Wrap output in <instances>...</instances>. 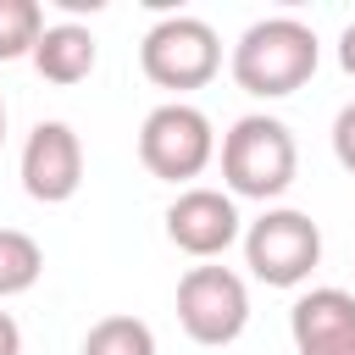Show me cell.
Here are the masks:
<instances>
[{
  "instance_id": "6da1fadb",
  "label": "cell",
  "mask_w": 355,
  "mask_h": 355,
  "mask_svg": "<svg viewBox=\"0 0 355 355\" xmlns=\"http://www.w3.org/2000/svg\"><path fill=\"white\" fill-rule=\"evenodd\" d=\"M316 61H322V44L311 33V22L300 17H261L239 33L227 67H233V83L255 100H283L294 89H305L316 78Z\"/></svg>"
},
{
  "instance_id": "7a4b0ae2",
  "label": "cell",
  "mask_w": 355,
  "mask_h": 355,
  "mask_svg": "<svg viewBox=\"0 0 355 355\" xmlns=\"http://www.w3.org/2000/svg\"><path fill=\"white\" fill-rule=\"evenodd\" d=\"M300 172V144L288 122L250 111L222 133V183L233 200H277Z\"/></svg>"
},
{
  "instance_id": "3957f363",
  "label": "cell",
  "mask_w": 355,
  "mask_h": 355,
  "mask_svg": "<svg viewBox=\"0 0 355 355\" xmlns=\"http://www.w3.org/2000/svg\"><path fill=\"white\" fill-rule=\"evenodd\" d=\"M139 67L155 89H172V94H189V89H205L216 72H222V39L205 17H161L144 39H139Z\"/></svg>"
},
{
  "instance_id": "277c9868",
  "label": "cell",
  "mask_w": 355,
  "mask_h": 355,
  "mask_svg": "<svg viewBox=\"0 0 355 355\" xmlns=\"http://www.w3.org/2000/svg\"><path fill=\"white\" fill-rule=\"evenodd\" d=\"M244 266L266 288H300L322 266V227L294 205H266L244 227Z\"/></svg>"
},
{
  "instance_id": "5b68a950",
  "label": "cell",
  "mask_w": 355,
  "mask_h": 355,
  "mask_svg": "<svg viewBox=\"0 0 355 355\" xmlns=\"http://www.w3.org/2000/svg\"><path fill=\"white\" fill-rule=\"evenodd\" d=\"M139 161H144V172L161 178V183H189V178H200V172L216 161V128H211V116H205L200 105H189V100L155 105V111L144 116V128H139Z\"/></svg>"
},
{
  "instance_id": "8992f818",
  "label": "cell",
  "mask_w": 355,
  "mask_h": 355,
  "mask_svg": "<svg viewBox=\"0 0 355 355\" xmlns=\"http://www.w3.org/2000/svg\"><path fill=\"white\" fill-rule=\"evenodd\" d=\"M178 322L194 344L205 349H222L244 333L250 322V288L233 266H189L178 277Z\"/></svg>"
},
{
  "instance_id": "52a82bcc",
  "label": "cell",
  "mask_w": 355,
  "mask_h": 355,
  "mask_svg": "<svg viewBox=\"0 0 355 355\" xmlns=\"http://www.w3.org/2000/svg\"><path fill=\"white\" fill-rule=\"evenodd\" d=\"M83 189V139L72 122H39L22 144V194L39 205H67Z\"/></svg>"
},
{
  "instance_id": "ba28073f",
  "label": "cell",
  "mask_w": 355,
  "mask_h": 355,
  "mask_svg": "<svg viewBox=\"0 0 355 355\" xmlns=\"http://www.w3.org/2000/svg\"><path fill=\"white\" fill-rule=\"evenodd\" d=\"M166 239L194 255V261H216L239 244V205L227 189H205V183H189L172 205H166Z\"/></svg>"
},
{
  "instance_id": "9c48e42d",
  "label": "cell",
  "mask_w": 355,
  "mask_h": 355,
  "mask_svg": "<svg viewBox=\"0 0 355 355\" xmlns=\"http://www.w3.org/2000/svg\"><path fill=\"white\" fill-rule=\"evenodd\" d=\"M288 333H294V349H322V344H344L355 338V294L349 288H311L294 300L288 311Z\"/></svg>"
},
{
  "instance_id": "30bf717a",
  "label": "cell",
  "mask_w": 355,
  "mask_h": 355,
  "mask_svg": "<svg viewBox=\"0 0 355 355\" xmlns=\"http://www.w3.org/2000/svg\"><path fill=\"white\" fill-rule=\"evenodd\" d=\"M94 61H100V44L83 22H50L33 44V67L50 83H83L94 72Z\"/></svg>"
},
{
  "instance_id": "8fae6325",
  "label": "cell",
  "mask_w": 355,
  "mask_h": 355,
  "mask_svg": "<svg viewBox=\"0 0 355 355\" xmlns=\"http://www.w3.org/2000/svg\"><path fill=\"white\" fill-rule=\"evenodd\" d=\"M39 272H44V250H39V239L22 233V227H0V300L28 294V288L39 283Z\"/></svg>"
},
{
  "instance_id": "7c38bea8",
  "label": "cell",
  "mask_w": 355,
  "mask_h": 355,
  "mask_svg": "<svg viewBox=\"0 0 355 355\" xmlns=\"http://www.w3.org/2000/svg\"><path fill=\"white\" fill-rule=\"evenodd\" d=\"M83 355H155V333L139 316H100L83 333Z\"/></svg>"
},
{
  "instance_id": "4fadbf2b",
  "label": "cell",
  "mask_w": 355,
  "mask_h": 355,
  "mask_svg": "<svg viewBox=\"0 0 355 355\" xmlns=\"http://www.w3.org/2000/svg\"><path fill=\"white\" fill-rule=\"evenodd\" d=\"M44 33V6L39 0H0V61L33 55Z\"/></svg>"
},
{
  "instance_id": "5bb4252c",
  "label": "cell",
  "mask_w": 355,
  "mask_h": 355,
  "mask_svg": "<svg viewBox=\"0 0 355 355\" xmlns=\"http://www.w3.org/2000/svg\"><path fill=\"white\" fill-rule=\"evenodd\" d=\"M333 155H338L344 172H355V100L333 116Z\"/></svg>"
},
{
  "instance_id": "9a60e30c",
  "label": "cell",
  "mask_w": 355,
  "mask_h": 355,
  "mask_svg": "<svg viewBox=\"0 0 355 355\" xmlns=\"http://www.w3.org/2000/svg\"><path fill=\"white\" fill-rule=\"evenodd\" d=\"M0 355H22V327L11 322V311H0Z\"/></svg>"
},
{
  "instance_id": "2e32d148",
  "label": "cell",
  "mask_w": 355,
  "mask_h": 355,
  "mask_svg": "<svg viewBox=\"0 0 355 355\" xmlns=\"http://www.w3.org/2000/svg\"><path fill=\"white\" fill-rule=\"evenodd\" d=\"M338 67H344V72L355 78V22H349V28L338 33Z\"/></svg>"
},
{
  "instance_id": "e0dca14e",
  "label": "cell",
  "mask_w": 355,
  "mask_h": 355,
  "mask_svg": "<svg viewBox=\"0 0 355 355\" xmlns=\"http://www.w3.org/2000/svg\"><path fill=\"white\" fill-rule=\"evenodd\" d=\"M305 355H355V338H344V344H322V349H305Z\"/></svg>"
},
{
  "instance_id": "ac0fdd59",
  "label": "cell",
  "mask_w": 355,
  "mask_h": 355,
  "mask_svg": "<svg viewBox=\"0 0 355 355\" xmlns=\"http://www.w3.org/2000/svg\"><path fill=\"white\" fill-rule=\"evenodd\" d=\"M0 144H6V100H0Z\"/></svg>"
}]
</instances>
